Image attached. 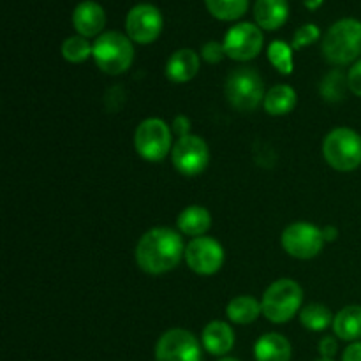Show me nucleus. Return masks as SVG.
Here are the masks:
<instances>
[{
	"mask_svg": "<svg viewBox=\"0 0 361 361\" xmlns=\"http://www.w3.org/2000/svg\"><path fill=\"white\" fill-rule=\"evenodd\" d=\"M185 256L180 233L171 228H154L136 245V263L150 275H162L178 267Z\"/></svg>",
	"mask_w": 361,
	"mask_h": 361,
	"instance_id": "f257e3e1",
	"label": "nucleus"
},
{
	"mask_svg": "<svg viewBox=\"0 0 361 361\" xmlns=\"http://www.w3.org/2000/svg\"><path fill=\"white\" fill-rule=\"evenodd\" d=\"M323 55L334 66L358 62L361 55V21L344 18L331 25L324 34Z\"/></svg>",
	"mask_w": 361,
	"mask_h": 361,
	"instance_id": "f03ea898",
	"label": "nucleus"
},
{
	"mask_svg": "<svg viewBox=\"0 0 361 361\" xmlns=\"http://www.w3.org/2000/svg\"><path fill=\"white\" fill-rule=\"evenodd\" d=\"M303 303V291L298 282L279 279L268 286L261 300L263 316L275 324H284L296 316Z\"/></svg>",
	"mask_w": 361,
	"mask_h": 361,
	"instance_id": "7ed1b4c3",
	"label": "nucleus"
},
{
	"mask_svg": "<svg viewBox=\"0 0 361 361\" xmlns=\"http://www.w3.org/2000/svg\"><path fill=\"white\" fill-rule=\"evenodd\" d=\"M92 56L102 73L118 76L133 66V41L129 39V35H123L122 32H104L95 39Z\"/></svg>",
	"mask_w": 361,
	"mask_h": 361,
	"instance_id": "20e7f679",
	"label": "nucleus"
},
{
	"mask_svg": "<svg viewBox=\"0 0 361 361\" xmlns=\"http://www.w3.org/2000/svg\"><path fill=\"white\" fill-rule=\"evenodd\" d=\"M224 94L229 104L238 111H252L264 101V81L252 67H238L226 80Z\"/></svg>",
	"mask_w": 361,
	"mask_h": 361,
	"instance_id": "39448f33",
	"label": "nucleus"
},
{
	"mask_svg": "<svg viewBox=\"0 0 361 361\" xmlns=\"http://www.w3.org/2000/svg\"><path fill=\"white\" fill-rule=\"evenodd\" d=\"M323 155L337 171H355L361 166V136L349 127H337L324 137Z\"/></svg>",
	"mask_w": 361,
	"mask_h": 361,
	"instance_id": "423d86ee",
	"label": "nucleus"
},
{
	"mask_svg": "<svg viewBox=\"0 0 361 361\" xmlns=\"http://www.w3.org/2000/svg\"><path fill=\"white\" fill-rule=\"evenodd\" d=\"M134 147L140 157L148 162H159L173 150L171 129L161 118H147L134 133Z\"/></svg>",
	"mask_w": 361,
	"mask_h": 361,
	"instance_id": "0eeeda50",
	"label": "nucleus"
},
{
	"mask_svg": "<svg viewBox=\"0 0 361 361\" xmlns=\"http://www.w3.org/2000/svg\"><path fill=\"white\" fill-rule=\"evenodd\" d=\"M282 247L286 252L296 259H312L321 252L324 245L323 229L310 222H293L282 233Z\"/></svg>",
	"mask_w": 361,
	"mask_h": 361,
	"instance_id": "6e6552de",
	"label": "nucleus"
},
{
	"mask_svg": "<svg viewBox=\"0 0 361 361\" xmlns=\"http://www.w3.org/2000/svg\"><path fill=\"white\" fill-rule=\"evenodd\" d=\"M201 345L190 331L173 328L155 345V361H201Z\"/></svg>",
	"mask_w": 361,
	"mask_h": 361,
	"instance_id": "1a4fd4ad",
	"label": "nucleus"
},
{
	"mask_svg": "<svg viewBox=\"0 0 361 361\" xmlns=\"http://www.w3.org/2000/svg\"><path fill=\"white\" fill-rule=\"evenodd\" d=\"M171 161L176 171L185 176H196L207 169L210 162V150L203 137L189 136L180 137L171 150Z\"/></svg>",
	"mask_w": 361,
	"mask_h": 361,
	"instance_id": "9d476101",
	"label": "nucleus"
},
{
	"mask_svg": "<svg viewBox=\"0 0 361 361\" xmlns=\"http://www.w3.org/2000/svg\"><path fill=\"white\" fill-rule=\"evenodd\" d=\"M263 32L257 25L254 23H243L235 25L228 30L224 37V49L226 55L229 59L236 60V62H249V60L256 59L263 49Z\"/></svg>",
	"mask_w": 361,
	"mask_h": 361,
	"instance_id": "9b49d317",
	"label": "nucleus"
},
{
	"mask_svg": "<svg viewBox=\"0 0 361 361\" xmlns=\"http://www.w3.org/2000/svg\"><path fill=\"white\" fill-rule=\"evenodd\" d=\"M185 263L194 274L214 275L224 263V249L221 243L210 236H200L187 243Z\"/></svg>",
	"mask_w": 361,
	"mask_h": 361,
	"instance_id": "f8f14e48",
	"label": "nucleus"
},
{
	"mask_svg": "<svg viewBox=\"0 0 361 361\" xmlns=\"http://www.w3.org/2000/svg\"><path fill=\"white\" fill-rule=\"evenodd\" d=\"M126 30L130 41L150 44L162 32V14L152 4H137L127 13Z\"/></svg>",
	"mask_w": 361,
	"mask_h": 361,
	"instance_id": "ddd939ff",
	"label": "nucleus"
},
{
	"mask_svg": "<svg viewBox=\"0 0 361 361\" xmlns=\"http://www.w3.org/2000/svg\"><path fill=\"white\" fill-rule=\"evenodd\" d=\"M73 25L76 28L78 35L83 37H97L101 35L102 28L106 25V13L97 2L85 0L76 6L73 13Z\"/></svg>",
	"mask_w": 361,
	"mask_h": 361,
	"instance_id": "4468645a",
	"label": "nucleus"
},
{
	"mask_svg": "<svg viewBox=\"0 0 361 361\" xmlns=\"http://www.w3.org/2000/svg\"><path fill=\"white\" fill-rule=\"evenodd\" d=\"M197 73H200V56L190 48L175 51L166 63V76L173 83H187Z\"/></svg>",
	"mask_w": 361,
	"mask_h": 361,
	"instance_id": "2eb2a0df",
	"label": "nucleus"
},
{
	"mask_svg": "<svg viewBox=\"0 0 361 361\" xmlns=\"http://www.w3.org/2000/svg\"><path fill=\"white\" fill-rule=\"evenodd\" d=\"M288 0H256L254 4V20L263 30H277L288 21Z\"/></svg>",
	"mask_w": 361,
	"mask_h": 361,
	"instance_id": "dca6fc26",
	"label": "nucleus"
},
{
	"mask_svg": "<svg viewBox=\"0 0 361 361\" xmlns=\"http://www.w3.org/2000/svg\"><path fill=\"white\" fill-rule=\"evenodd\" d=\"M203 348L214 356H224L235 345V334L233 328L224 321H212L204 326L203 335Z\"/></svg>",
	"mask_w": 361,
	"mask_h": 361,
	"instance_id": "f3484780",
	"label": "nucleus"
},
{
	"mask_svg": "<svg viewBox=\"0 0 361 361\" xmlns=\"http://www.w3.org/2000/svg\"><path fill=\"white\" fill-rule=\"evenodd\" d=\"M256 361H289L291 360V344L279 334H267L254 345Z\"/></svg>",
	"mask_w": 361,
	"mask_h": 361,
	"instance_id": "a211bd4d",
	"label": "nucleus"
},
{
	"mask_svg": "<svg viewBox=\"0 0 361 361\" xmlns=\"http://www.w3.org/2000/svg\"><path fill=\"white\" fill-rule=\"evenodd\" d=\"M334 331L341 341L358 342L361 341V305L344 307L334 317Z\"/></svg>",
	"mask_w": 361,
	"mask_h": 361,
	"instance_id": "6ab92c4d",
	"label": "nucleus"
},
{
	"mask_svg": "<svg viewBox=\"0 0 361 361\" xmlns=\"http://www.w3.org/2000/svg\"><path fill=\"white\" fill-rule=\"evenodd\" d=\"M176 224H178V229L183 235L200 238V236H204V233L210 229L212 215L204 207L192 204V207H187L185 210L178 215Z\"/></svg>",
	"mask_w": 361,
	"mask_h": 361,
	"instance_id": "aec40b11",
	"label": "nucleus"
},
{
	"mask_svg": "<svg viewBox=\"0 0 361 361\" xmlns=\"http://www.w3.org/2000/svg\"><path fill=\"white\" fill-rule=\"evenodd\" d=\"M264 111L271 116L288 115L296 106V92L289 85H275L264 95Z\"/></svg>",
	"mask_w": 361,
	"mask_h": 361,
	"instance_id": "412c9836",
	"label": "nucleus"
},
{
	"mask_svg": "<svg viewBox=\"0 0 361 361\" xmlns=\"http://www.w3.org/2000/svg\"><path fill=\"white\" fill-rule=\"evenodd\" d=\"M228 317L236 324H250L259 317V314H263L261 309V302H257L252 296H236L229 302L228 309Z\"/></svg>",
	"mask_w": 361,
	"mask_h": 361,
	"instance_id": "4be33fe9",
	"label": "nucleus"
},
{
	"mask_svg": "<svg viewBox=\"0 0 361 361\" xmlns=\"http://www.w3.org/2000/svg\"><path fill=\"white\" fill-rule=\"evenodd\" d=\"M349 90L348 74L342 73L341 69H334L323 78L319 85V94L324 101L328 102H341L345 99Z\"/></svg>",
	"mask_w": 361,
	"mask_h": 361,
	"instance_id": "5701e85b",
	"label": "nucleus"
},
{
	"mask_svg": "<svg viewBox=\"0 0 361 361\" xmlns=\"http://www.w3.org/2000/svg\"><path fill=\"white\" fill-rule=\"evenodd\" d=\"M208 13L221 21H235L249 9V0H204Z\"/></svg>",
	"mask_w": 361,
	"mask_h": 361,
	"instance_id": "b1692460",
	"label": "nucleus"
},
{
	"mask_svg": "<svg viewBox=\"0 0 361 361\" xmlns=\"http://www.w3.org/2000/svg\"><path fill=\"white\" fill-rule=\"evenodd\" d=\"M300 321L310 331H323L334 324V316L330 309L323 303H309L300 310Z\"/></svg>",
	"mask_w": 361,
	"mask_h": 361,
	"instance_id": "393cba45",
	"label": "nucleus"
},
{
	"mask_svg": "<svg viewBox=\"0 0 361 361\" xmlns=\"http://www.w3.org/2000/svg\"><path fill=\"white\" fill-rule=\"evenodd\" d=\"M94 53V44L87 41V37L83 35H73V37H67L62 44V55L67 62L71 63H81L92 56Z\"/></svg>",
	"mask_w": 361,
	"mask_h": 361,
	"instance_id": "a878e982",
	"label": "nucleus"
},
{
	"mask_svg": "<svg viewBox=\"0 0 361 361\" xmlns=\"http://www.w3.org/2000/svg\"><path fill=\"white\" fill-rule=\"evenodd\" d=\"M268 59L281 74L293 73V48L284 41H274L268 46Z\"/></svg>",
	"mask_w": 361,
	"mask_h": 361,
	"instance_id": "bb28decb",
	"label": "nucleus"
},
{
	"mask_svg": "<svg viewBox=\"0 0 361 361\" xmlns=\"http://www.w3.org/2000/svg\"><path fill=\"white\" fill-rule=\"evenodd\" d=\"M319 37H321L319 28H317L314 23H307V25H303V27H300L298 30L295 32V35H293L291 48L293 49H302V48H305V46L316 42Z\"/></svg>",
	"mask_w": 361,
	"mask_h": 361,
	"instance_id": "cd10ccee",
	"label": "nucleus"
},
{
	"mask_svg": "<svg viewBox=\"0 0 361 361\" xmlns=\"http://www.w3.org/2000/svg\"><path fill=\"white\" fill-rule=\"evenodd\" d=\"M226 55V49L222 42L217 41H208L207 44L201 49V56H203L204 62L208 63H219Z\"/></svg>",
	"mask_w": 361,
	"mask_h": 361,
	"instance_id": "c85d7f7f",
	"label": "nucleus"
},
{
	"mask_svg": "<svg viewBox=\"0 0 361 361\" xmlns=\"http://www.w3.org/2000/svg\"><path fill=\"white\" fill-rule=\"evenodd\" d=\"M348 85L349 90H351L356 97H361V59L358 62L353 63V67L349 69Z\"/></svg>",
	"mask_w": 361,
	"mask_h": 361,
	"instance_id": "c756f323",
	"label": "nucleus"
},
{
	"mask_svg": "<svg viewBox=\"0 0 361 361\" xmlns=\"http://www.w3.org/2000/svg\"><path fill=\"white\" fill-rule=\"evenodd\" d=\"M319 353L321 358L331 360L337 355V338L335 337H324L319 342Z\"/></svg>",
	"mask_w": 361,
	"mask_h": 361,
	"instance_id": "7c9ffc66",
	"label": "nucleus"
},
{
	"mask_svg": "<svg viewBox=\"0 0 361 361\" xmlns=\"http://www.w3.org/2000/svg\"><path fill=\"white\" fill-rule=\"evenodd\" d=\"M173 133H175L176 136H178V140H180V137L189 136V133H190V120L187 118V116H183V115L176 116V118L173 120Z\"/></svg>",
	"mask_w": 361,
	"mask_h": 361,
	"instance_id": "2f4dec72",
	"label": "nucleus"
},
{
	"mask_svg": "<svg viewBox=\"0 0 361 361\" xmlns=\"http://www.w3.org/2000/svg\"><path fill=\"white\" fill-rule=\"evenodd\" d=\"M342 361H361V341L353 342L342 355Z\"/></svg>",
	"mask_w": 361,
	"mask_h": 361,
	"instance_id": "473e14b6",
	"label": "nucleus"
},
{
	"mask_svg": "<svg viewBox=\"0 0 361 361\" xmlns=\"http://www.w3.org/2000/svg\"><path fill=\"white\" fill-rule=\"evenodd\" d=\"M323 236H324V242H335L338 238V229L335 226H326L323 229Z\"/></svg>",
	"mask_w": 361,
	"mask_h": 361,
	"instance_id": "72a5a7b5",
	"label": "nucleus"
},
{
	"mask_svg": "<svg viewBox=\"0 0 361 361\" xmlns=\"http://www.w3.org/2000/svg\"><path fill=\"white\" fill-rule=\"evenodd\" d=\"M323 2L324 0H305V7L310 11H316L323 6Z\"/></svg>",
	"mask_w": 361,
	"mask_h": 361,
	"instance_id": "f704fd0d",
	"label": "nucleus"
},
{
	"mask_svg": "<svg viewBox=\"0 0 361 361\" xmlns=\"http://www.w3.org/2000/svg\"><path fill=\"white\" fill-rule=\"evenodd\" d=\"M219 361H240V360H236V358H221Z\"/></svg>",
	"mask_w": 361,
	"mask_h": 361,
	"instance_id": "c9c22d12",
	"label": "nucleus"
},
{
	"mask_svg": "<svg viewBox=\"0 0 361 361\" xmlns=\"http://www.w3.org/2000/svg\"><path fill=\"white\" fill-rule=\"evenodd\" d=\"M316 361H334V360H326V358H319V360H316Z\"/></svg>",
	"mask_w": 361,
	"mask_h": 361,
	"instance_id": "e433bc0d",
	"label": "nucleus"
}]
</instances>
